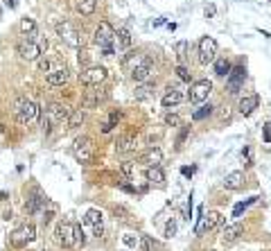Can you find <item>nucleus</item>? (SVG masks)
Masks as SVG:
<instances>
[{
    "label": "nucleus",
    "mask_w": 271,
    "mask_h": 251,
    "mask_svg": "<svg viewBox=\"0 0 271 251\" xmlns=\"http://www.w3.org/2000/svg\"><path fill=\"white\" fill-rule=\"evenodd\" d=\"M242 183H244V172H231L224 179V186L229 188V190H237V188H242Z\"/></svg>",
    "instance_id": "24"
},
{
    "label": "nucleus",
    "mask_w": 271,
    "mask_h": 251,
    "mask_svg": "<svg viewBox=\"0 0 271 251\" xmlns=\"http://www.w3.org/2000/svg\"><path fill=\"white\" fill-rule=\"evenodd\" d=\"M213 14H215V7H213V5L206 7V16H213Z\"/></svg>",
    "instance_id": "44"
},
{
    "label": "nucleus",
    "mask_w": 271,
    "mask_h": 251,
    "mask_svg": "<svg viewBox=\"0 0 271 251\" xmlns=\"http://www.w3.org/2000/svg\"><path fill=\"white\" fill-rule=\"evenodd\" d=\"M210 113H213V107H210V104H203L201 109H197V111L192 113V120H206Z\"/></svg>",
    "instance_id": "32"
},
{
    "label": "nucleus",
    "mask_w": 271,
    "mask_h": 251,
    "mask_svg": "<svg viewBox=\"0 0 271 251\" xmlns=\"http://www.w3.org/2000/svg\"><path fill=\"white\" fill-rule=\"evenodd\" d=\"M68 68H57V70H50L48 73V84L50 86H64L68 82Z\"/></svg>",
    "instance_id": "21"
},
{
    "label": "nucleus",
    "mask_w": 271,
    "mask_h": 251,
    "mask_svg": "<svg viewBox=\"0 0 271 251\" xmlns=\"http://www.w3.org/2000/svg\"><path fill=\"white\" fill-rule=\"evenodd\" d=\"M37 61H39V70H43V73H48V68H50V61H48V59L39 57Z\"/></svg>",
    "instance_id": "41"
},
{
    "label": "nucleus",
    "mask_w": 271,
    "mask_h": 251,
    "mask_svg": "<svg viewBox=\"0 0 271 251\" xmlns=\"http://www.w3.org/2000/svg\"><path fill=\"white\" fill-rule=\"evenodd\" d=\"M77 229H79V226L73 224V222H61V224L57 226V242L61 247H66V249H70V247H77V245H79Z\"/></svg>",
    "instance_id": "4"
},
{
    "label": "nucleus",
    "mask_w": 271,
    "mask_h": 251,
    "mask_svg": "<svg viewBox=\"0 0 271 251\" xmlns=\"http://www.w3.org/2000/svg\"><path fill=\"white\" fill-rule=\"evenodd\" d=\"M244 80H246V70H244V66L231 68V73H229V82H226V86H229V93H231V95H237L239 88L244 86Z\"/></svg>",
    "instance_id": "12"
},
{
    "label": "nucleus",
    "mask_w": 271,
    "mask_h": 251,
    "mask_svg": "<svg viewBox=\"0 0 271 251\" xmlns=\"http://www.w3.org/2000/svg\"><path fill=\"white\" fill-rule=\"evenodd\" d=\"M138 240H140V238H133V235H124V245H129V247H133Z\"/></svg>",
    "instance_id": "42"
},
{
    "label": "nucleus",
    "mask_w": 271,
    "mask_h": 251,
    "mask_svg": "<svg viewBox=\"0 0 271 251\" xmlns=\"http://www.w3.org/2000/svg\"><path fill=\"white\" fill-rule=\"evenodd\" d=\"M37 238V229H34L32 224H25V226H21V229H16L14 233L9 235V242L14 247H27L30 242Z\"/></svg>",
    "instance_id": "9"
},
{
    "label": "nucleus",
    "mask_w": 271,
    "mask_h": 251,
    "mask_svg": "<svg viewBox=\"0 0 271 251\" xmlns=\"http://www.w3.org/2000/svg\"><path fill=\"white\" fill-rule=\"evenodd\" d=\"M117 120H120V111H111L109 120H107L104 125H102V131H104V134H109V131H111V129L117 125Z\"/></svg>",
    "instance_id": "31"
},
{
    "label": "nucleus",
    "mask_w": 271,
    "mask_h": 251,
    "mask_svg": "<svg viewBox=\"0 0 271 251\" xmlns=\"http://www.w3.org/2000/svg\"><path fill=\"white\" fill-rule=\"evenodd\" d=\"M215 54H217V41L213 37H203L199 41V61L210 64V61H215Z\"/></svg>",
    "instance_id": "10"
},
{
    "label": "nucleus",
    "mask_w": 271,
    "mask_h": 251,
    "mask_svg": "<svg viewBox=\"0 0 271 251\" xmlns=\"http://www.w3.org/2000/svg\"><path fill=\"white\" fill-rule=\"evenodd\" d=\"M145 61H147V57H145V54H140V52H131V54H127V57H124L122 66L129 70V73H131V70H136L138 66H143Z\"/></svg>",
    "instance_id": "22"
},
{
    "label": "nucleus",
    "mask_w": 271,
    "mask_h": 251,
    "mask_svg": "<svg viewBox=\"0 0 271 251\" xmlns=\"http://www.w3.org/2000/svg\"><path fill=\"white\" fill-rule=\"evenodd\" d=\"M172 235H176V222L174 219H170V222L165 224V238H172Z\"/></svg>",
    "instance_id": "39"
},
{
    "label": "nucleus",
    "mask_w": 271,
    "mask_h": 251,
    "mask_svg": "<svg viewBox=\"0 0 271 251\" xmlns=\"http://www.w3.org/2000/svg\"><path fill=\"white\" fill-rule=\"evenodd\" d=\"M57 34L66 45H70V48H79L81 45V37H79V32H77V27H75L73 23H68V21L57 23Z\"/></svg>",
    "instance_id": "5"
},
{
    "label": "nucleus",
    "mask_w": 271,
    "mask_h": 251,
    "mask_svg": "<svg viewBox=\"0 0 271 251\" xmlns=\"http://www.w3.org/2000/svg\"><path fill=\"white\" fill-rule=\"evenodd\" d=\"M222 215L217 213V210H208V213H203L201 215V219H199V224H197V235H201V233H206V231H213L215 226H219L222 224Z\"/></svg>",
    "instance_id": "13"
},
{
    "label": "nucleus",
    "mask_w": 271,
    "mask_h": 251,
    "mask_svg": "<svg viewBox=\"0 0 271 251\" xmlns=\"http://www.w3.org/2000/svg\"><path fill=\"white\" fill-rule=\"evenodd\" d=\"M244 206H246V204H239L237 209H235V217H237V215H239V213H242V210H244Z\"/></svg>",
    "instance_id": "43"
},
{
    "label": "nucleus",
    "mask_w": 271,
    "mask_h": 251,
    "mask_svg": "<svg viewBox=\"0 0 271 251\" xmlns=\"http://www.w3.org/2000/svg\"><path fill=\"white\" fill-rule=\"evenodd\" d=\"M84 118H86L84 109H75V111H70V118H68V127H70V129H73V127H79V125L84 123Z\"/></svg>",
    "instance_id": "29"
},
{
    "label": "nucleus",
    "mask_w": 271,
    "mask_h": 251,
    "mask_svg": "<svg viewBox=\"0 0 271 251\" xmlns=\"http://www.w3.org/2000/svg\"><path fill=\"white\" fill-rule=\"evenodd\" d=\"M229 73H231V64H229V59H217L215 61V75L217 77H229Z\"/></svg>",
    "instance_id": "28"
},
{
    "label": "nucleus",
    "mask_w": 271,
    "mask_h": 251,
    "mask_svg": "<svg viewBox=\"0 0 271 251\" xmlns=\"http://www.w3.org/2000/svg\"><path fill=\"white\" fill-rule=\"evenodd\" d=\"M149 91H152V86H147V84L138 86V88H136V100H145V97H149V95H152Z\"/></svg>",
    "instance_id": "36"
},
{
    "label": "nucleus",
    "mask_w": 271,
    "mask_h": 251,
    "mask_svg": "<svg viewBox=\"0 0 271 251\" xmlns=\"http://www.w3.org/2000/svg\"><path fill=\"white\" fill-rule=\"evenodd\" d=\"M73 154L79 163H90L93 156H95V145H93V140H90L88 136H79V138H75V143H73Z\"/></svg>",
    "instance_id": "3"
},
{
    "label": "nucleus",
    "mask_w": 271,
    "mask_h": 251,
    "mask_svg": "<svg viewBox=\"0 0 271 251\" xmlns=\"http://www.w3.org/2000/svg\"><path fill=\"white\" fill-rule=\"evenodd\" d=\"M95 45H100L104 50V57H111L113 54V43H116V30L109 21H102L95 30V37H93Z\"/></svg>",
    "instance_id": "1"
},
{
    "label": "nucleus",
    "mask_w": 271,
    "mask_h": 251,
    "mask_svg": "<svg viewBox=\"0 0 271 251\" xmlns=\"http://www.w3.org/2000/svg\"><path fill=\"white\" fill-rule=\"evenodd\" d=\"M120 170H122L124 176H133V163L131 161H124L122 166H120Z\"/></svg>",
    "instance_id": "40"
},
{
    "label": "nucleus",
    "mask_w": 271,
    "mask_h": 251,
    "mask_svg": "<svg viewBox=\"0 0 271 251\" xmlns=\"http://www.w3.org/2000/svg\"><path fill=\"white\" fill-rule=\"evenodd\" d=\"M163 107L165 109H170V107H176V104H181L183 102V93L176 88V86H167V93L163 95Z\"/></svg>",
    "instance_id": "17"
},
{
    "label": "nucleus",
    "mask_w": 271,
    "mask_h": 251,
    "mask_svg": "<svg viewBox=\"0 0 271 251\" xmlns=\"http://www.w3.org/2000/svg\"><path fill=\"white\" fill-rule=\"evenodd\" d=\"M186 50H188V43L186 41H181L176 43V59H179V64H186Z\"/></svg>",
    "instance_id": "34"
},
{
    "label": "nucleus",
    "mask_w": 271,
    "mask_h": 251,
    "mask_svg": "<svg viewBox=\"0 0 271 251\" xmlns=\"http://www.w3.org/2000/svg\"><path fill=\"white\" fill-rule=\"evenodd\" d=\"M258 104H260V97H258V95H246V97L239 100L237 111L242 113V116H251V113L258 109Z\"/></svg>",
    "instance_id": "18"
},
{
    "label": "nucleus",
    "mask_w": 271,
    "mask_h": 251,
    "mask_svg": "<svg viewBox=\"0 0 271 251\" xmlns=\"http://www.w3.org/2000/svg\"><path fill=\"white\" fill-rule=\"evenodd\" d=\"M107 80V68L104 66H88L79 73V82L86 86H100Z\"/></svg>",
    "instance_id": "6"
},
{
    "label": "nucleus",
    "mask_w": 271,
    "mask_h": 251,
    "mask_svg": "<svg viewBox=\"0 0 271 251\" xmlns=\"http://www.w3.org/2000/svg\"><path fill=\"white\" fill-rule=\"evenodd\" d=\"M242 233H244V226L242 224H237V222H235V224H226L224 226V231H222V240L224 242H233V240H237Z\"/></svg>",
    "instance_id": "20"
},
{
    "label": "nucleus",
    "mask_w": 271,
    "mask_h": 251,
    "mask_svg": "<svg viewBox=\"0 0 271 251\" xmlns=\"http://www.w3.org/2000/svg\"><path fill=\"white\" fill-rule=\"evenodd\" d=\"M14 111H16V120L21 125H30L39 118V107L27 97H18L16 104H14Z\"/></svg>",
    "instance_id": "2"
},
{
    "label": "nucleus",
    "mask_w": 271,
    "mask_h": 251,
    "mask_svg": "<svg viewBox=\"0 0 271 251\" xmlns=\"http://www.w3.org/2000/svg\"><path fill=\"white\" fill-rule=\"evenodd\" d=\"M192 172H194V170H192V167H183V174H186V176H190Z\"/></svg>",
    "instance_id": "45"
},
{
    "label": "nucleus",
    "mask_w": 271,
    "mask_h": 251,
    "mask_svg": "<svg viewBox=\"0 0 271 251\" xmlns=\"http://www.w3.org/2000/svg\"><path fill=\"white\" fill-rule=\"evenodd\" d=\"M176 75H179V80H183V82H192L190 70H188L183 64H179V68H176Z\"/></svg>",
    "instance_id": "35"
},
{
    "label": "nucleus",
    "mask_w": 271,
    "mask_h": 251,
    "mask_svg": "<svg viewBox=\"0 0 271 251\" xmlns=\"http://www.w3.org/2000/svg\"><path fill=\"white\" fill-rule=\"evenodd\" d=\"M18 27H21V32L25 34L27 39H32V37H34V32H37V23H34L32 18H23L21 25H18Z\"/></svg>",
    "instance_id": "30"
},
{
    "label": "nucleus",
    "mask_w": 271,
    "mask_h": 251,
    "mask_svg": "<svg viewBox=\"0 0 271 251\" xmlns=\"http://www.w3.org/2000/svg\"><path fill=\"white\" fill-rule=\"evenodd\" d=\"M16 52L23 61H37L41 57V45H37L32 39H23L16 43Z\"/></svg>",
    "instance_id": "7"
},
{
    "label": "nucleus",
    "mask_w": 271,
    "mask_h": 251,
    "mask_svg": "<svg viewBox=\"0 0 271 251\" xmlns=\"http://www.w3.org/2000/svg\"><path fill=\"white\" fill-rule=\"evenodd\" d=\"M147 179L152 183H163L165 181V174H163V170H160V166H149L147 167Z\"/></svg>",
    "instance_id": "27"
},
{
    "label": "nucleus",
    "mask_w": 271,
    "mask_h": 251,
    "mask_svg": "<svg viewBox=\"0 0 271 251\" xmlns=\"http://www.w3.org/2000/svg\"><path fill=\"white\" fill-rule=\"evenodd\" d=\"M160 161H163V152L160 150H149L147 154L143 156V163L145 166H160Z\"/></svg>",
    "instance_id": "25"
},
{
    "label": "nucleus",
    "mask_w": 271,
    "mask_h": 251,
    "mask_svg": "<svg viewBox=\"0 0 271 251\" xmlns=\"http://www.w3.org/2000/svg\"><path fill=\"white\" fill-rule=\"evenodd\" d=\"M138 147V140H136V136L127 134V136H120V138L116 140V150L120 152V154H127V152H133Z\"/></svg>",
    "instance_id": "19"
},
{
    "label": "nucleus",
    "mask_w": 271,
    "mask_h": 251,
    "mask_svg": "<svg viewBox=\"0 0 271 251\" xmlns=\"http://www.w3.org/2000/svg\"><path fill=\"white\" fill-rule=\"evenodd\" d=\"M210 93H213V82L199 80V82H194V84L190 86V95H188V100H190L192 104H199V102L208 100Z\"/></svg>",
    "instance_id": "8"
},
{
    "label": "nucleus",
    "mask_w": 271,
    "mask_h": 251,
    "mask_svg": "<svg viewBox=\"0 0 271 251\" xmlns=\"http://www.w3.org/2000/svg\"><path fill=\"white\" fill-rule=\"evenodd\" d=\"M45 118L50 123H57V125H68V118H70V109L66 104H59V102H52L45 111Z\"/></svg>",
    "instance_id": "11"
},
{
    "label": "nucleus",
    "mask_w": 271,
    "mask_h": 251,
    "mask_svg": "<svg viewBox=\"0 0 271 251\" xmlns=\"http://www.w3.org/2000/svg\"><path fill=\"white\" fill-rule=\"evenodd\" d=\"M165 125H167V127H179L181 118L176 116V113H167V116H165Z\"/></svg>",
    "instance_id": "37"
},
{
    "label": "nucleus",
    "mask_w": 271,
    "mask_h": 251,
    "mask_svg": "<svg viewBox=\"0 0 271 251\" xmlns=\"http://www.w3.org/2000/svg\"><path fill=\"white\" fill-rule=\"evenodd\" d=\"M116 37H117V48L120 50H129L131 48V34H129V30H117L116 32Z\"/></svg>",
    "instance_id": "26"
},
{
    "label": "nucleus",
    "mask_w": 271,
    "mask_h": 251,
    "mask_svg": "<svg viewBox=\"0 0 271 251\" xmlns=\"http://www.w3.org/2000/svg\"><path fill=\"white\" fill-rule=\"evenodd\" d=\"M107 97H109L107 91H86L84 100H81V107L84 109H95V107H100Z\"/></svg>",
    "instance_id": "15"
},
{
    "label": "nucleus",
    "mask_w": 271,
    "mask_h": 251,
    "mask_svg": "<svg viewBox=\"0 0 271 251\" xmlns=\"http://www.w3.org/2000/svg\"><path fill=\"white\" fill-rule=\"evenodd\" d=\"M152 75H154V64H152L149 59L145 61L143 66H138L136 70H131V80L136 82V84H145V82H147Z\"/></svg>",
    "instance_id": "14"
},
{
    "label": "nucleus",
    "mask_w": 271,
    "mask_h": 251,
    "mask_svg": "<svg viewBox=\"0 0 271 251\" xmlns=\"http://www.w3.org/2000/svg\"><path fill=\"white\" fill-rule=\"evenodd\" d=\"M140 247H143V251H154L156 249V245L149 240L147 235H143V238H140Z\"/></svg>",
    "instance_id": "38"
},
{
    "label": "nucleus",
    "mask_w": 271,
    "mask_h": 251,
    "mask_svg": "<svg viewBox=\"0 0 271 251\" xmlns=\"http://www.w3.org/2000/svg\"><path fill=\"white\" fill-rule=\"evenodd\" d=\"M75 9L79 11L81 16H90L97 9V0H75Z\"/></svg>",
    "instance_id": "23"
},
{
    "label": "nucleus",
    "mask_w": 271,
    "mask_h": 251,
    "mask_svg": "<svg viewBox=\"0 0 271 251\" xmlns=\"http://www.w3.org/2000/svg\"><path fill=\"white\" fill-rule=\"evenodd\" d=\"M41 204H45V199H43V197H39V195H37V197H32V199H30V202L25 204V210H27V213H37Z\"/></svg>",
    "instance_id": "33"
},
{
    "label": "nucleus",
    "mask_w": 271,
    "mask_h": 251,
    "mask_svg": "<svg viewBox=\"0 0 271 251\" xmlns=\"http://www.w3.org/2000/svg\"><path fill=\"white\" fill-rule=\"evenodd\" d=\"M104 215H102V210H97V209H90L88 213H86V224H90L93 226V231H95V235L97 238H102V233H104Z\"/></svg>",
    "instance_id": "16"
}]
</instances>
